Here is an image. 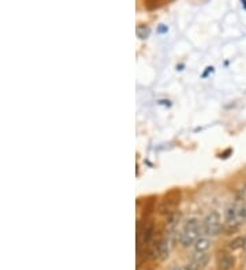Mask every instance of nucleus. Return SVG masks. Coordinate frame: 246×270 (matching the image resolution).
I'll return each mask as SVG.
<instances>
[{
  "mask_svg": "<svg viewBox=\"0 0 246 270\" xmlns=\"http://www.w3.org/2000/svg\"><path fill=\"white\" fill-rule=\"evenodd\" d=\"M168 254H170V240H168V239H164V240H161V242L157 244L156 255H160L161 259H166V258H168Z\"/></svg>",
  "mask_w": 246,
  "mask_h": 270,
  "instance_id": "nucleus-6",
  "label": "nucleus"
},
{
  "mask_svg": "<svg viewBox=\"0 0 246 270\" xmlns=\"http://www.w3.org/2000/svg\"><path fill=\"white\" fill-rule=\"evenodd\" d=\"M200 231H201V227H200V221L197 218H189L186 223H185V227L180 232L179 242L183 247H189L192 244L196 243V240L199 239Z\"/></svg>",
  "mask_w": 246,
  "mask_h": 270,
  "instance_id": "nucleus-1",
  "label": "nucleus"
},
{
  "mask_svg": "<svg viewBox=\"0 0 246 270\" xmlns=\"http://www.w3.org/2000/svg\"><path fill=\"white\" fill-rule=\"evenodd\" d=\"M202 232L206 236H218L220 231L223 229V224H222V216L218 210L209 211L206 214V217L202 221V227H201Z\"/></svg>",
  "mask_w": 246,
  "mask_h": 270,
  "instance_id": "nucleus-2",
  "label": "nucleus"
},
{
  "mask_svg": "<svg viewBox=\"0 0 246 270\" xmlns=\"http://www.w3.org/2000/svg\"><path fill=\"white\" fill-rule=\"evenodd\" d=\"M137 36L140 37L141 40H147L149 36H151V27L147 26V25H141V26L137 27Z\"/></svg>",
  "mask_w": 246,
  "mask_h": 270,
  "instance_id": "nucleus-8",
  "label": "nucleus"
},
{
  "mask_svg": "<svg viewBox=\"0 0 246 270\" xmlns=\"http://www.w3.org/2000/svg\"><path fill=\"white\" fill-rule=\"evenodd\" d=\"M235 266V257L230 254H224L218 261V270H233Z\"/></svg>",
  "mask_w": 246,
  "mask_h": 270,
  "instance_id": "nucleus-4",
  "label": "nucleus"
},
{
  "mask_svg": "<svg viewBox=\"0 0 246 270\" xmlns=\"http://www.w3.org/2000/svg\"><path fill=\"white\" fill-rule=\"evenodd\" d=\"M175 270H187L186 268H179V269H175Z\"/></svg>",
  "mask_w": 246,
  "mask_h": 270,
  "instance_id": "nucleus-11",
  "label": "nucleus"
},
{
  "mask_svg": "<svg viewBox=\"0 0 246 270\" xmlns=\"http://www.w3.org/2000/svg\"><path fill=\"white\" fill-rule=\"evenodd\" d=\"M241 197L244 198V199H246V185H244L242 190H241Z\"/></svg>",
  "mask_w": 246,
  "mask_h": 270,
  "instance_id": "nucleus-10",
  "label": "nucleus"
},
{
  "mask_svg": "<svg viewBox=\"0 0 246 270\" xmlns=\"http://www.w3.org/2000/svg\"><path fill=\"white\" fill-rule=\"evenodd\" d=\"M245 243H246V237L238 236L233 239L230 243H228V247H230V250H240V249H245Z\"/></svg>",
  "mask_w": 246,
  "mask_h": 270,
  "instance_id": "nucleus-7",
  "label": "nucleus"
},
{
  "mask_svg": "<svg viewBox=\"0 0 246 270\" xmlns=\"http://www.w3.org/2000/svg\"><path fill=\"white\" fill-rule=\"evenodd\" d=\"M209 262V255L208 254H194L192 264L187 265V270H202Z\"/></svg>",
  "mask_w": 246,
  "mask_h": 270,
  "instance_id": "nucleus-3",
  "label": "nucleus"
},
{
  "mask_svg": "<svg viewBox=\"0 0 246 270\" xmlns=\"http://www.w3.org/2000/svg\"><path fill=\"white\" fill-rule=\"evenodd\" d=\"M193 246L194 254H205L206 251L209 250V247H211V240L205 236H200Z\"/></svg>",
  "mask_w": 246,
  "mask_h": 270,
  "instance_id": "nucleus-5",
  "label": "nucleus"
},
{
  "mask_svg": "<svg viewBox=\"0 0 246 270\" xmlns=\"http://www.w3.org/2000/svg\"><path fill=\"white\" fill-rule=\"evenodd\" d=\"M142 236H144V242L148 243L153 236V225L149 224L148 227H145V229H144V233H142Z\"/></svg>",
  "mask_w": 246,
  "mask_h": 270,
  "instance_id": "nucleus-9",
  "label": "nucleus"
}]
</instances>
